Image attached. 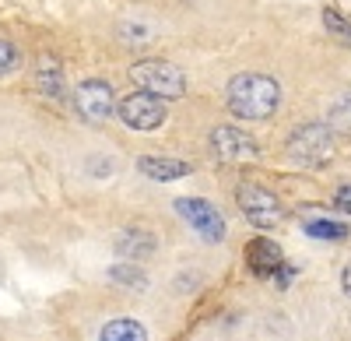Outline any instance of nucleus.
Segmentation results:
<instances>
[{"instance_id": "nucleus-19", "label": "nucleus", "mask_w": 351, "mask_h": 341, "mask_svg": "<svg viewBox=\"0 0 351 341\" xmlns=\"http://www.w3.org/2000/svg\"><path fill=\"white\" fill-rule=\"evenodd\" d=\"M334 204H337L341 211H348V215H351V183H344V187L337 190V197H334Z\"/></svg>"}, {"instance_id": "nucleus-12", "label": "nucleus", "mask_w": 351, "mask_h": 341, "mask_svg": "<svg viewBox=\"0 0 351 341\" xmlns=\"http://www.w3.org/2000/svg\"><path fill=\"white\" fill-rule=\"evenodd\" d=\"M99 341H148V331L130 317H120V320H109L99 331Z\"/></svg>"}, {"instance_id": "nucleus-3", "label": "nucleus", "mask_w": 351, "mask_h": 341, "mask_svg": "<svg viewBox=\"0 0 351 341\" xmlns=\"http://www.w3.org/2000/svg\"><path fill=\"white\" fill-rule=\"evenodd\" d=\"M288 155L302 165H324L334 155V134L327 124H299L288 137Z\"/></svg>"}, {"instance_id": "nucleus-7", "label": "nucleus", "mask_w": 351, "mask_h": 341, "mask_svg": "<svg viewBox=\"0 0 351 341\" xmlns=\"http://www.w3.org/2000/svg\"><path fill=\"white\" fill-rule=\"evenodd\" d=\"M74 106H77V113L88 124H102V120H109V113L116 109L112 89L106 81H84V84H77V92H74Z\"/></svg>"}, {"instance_id": "nucleus-16", "label": "nucleus", "mask_w": 351, "mask_h": 341, "mask_svg": "<svg viewBox=\"0 0 351 341\" xmlns=\"http://www.w3.org/2000/svg\"><path fill=\"white\" fill-rule=\"evenodd\" d=\"M324 25L330 28L334 36H341L344 43H351V21H348V18H341V11H337V8H327V11H324Z\"/></svg>"}, {"instance_id": "nucleus-11", "label": "nucleus", "mask_w": 351, "mask_h": 341, "mask_svg": "<svg viewBox=\"0 0 351 341\" xmlns=\"http://www.w3.org/2000/svg\"><path fill=\"white\" fill-rule=\"evenodd\" d=\"M116 250L120 257H130V261H144L155 253V236L144 233V229H127L120 239H116Z\"/></svg>"}, {"instance_id": "nucleus-13", "label": "nucleus", "mask_w": 351, "mask_h": 341, "mask_svg": "<svg viewBox=\"0 0 351 341\" xmlns=\"http://www.w3.org/2000/svg\"><path fill=\"white\" fill-rule=\"evenodd\" d=\"M36 84H39L43 95H53V99L64 95V74H60V67H56V60H43V64H39Z\"/></svg>"}, {"instance_id": "nucleus-10", "label": "nucleus", "mask_w": 351, "mask_h": 341, "mask_svg": "<svg viewBox=\"0 0 351 341\" xmlns=\"http://www.w3.org/2000/svg\"><path fill=\"white\" fill-rule=\"evenodd\" d=\"M137 169H141L144 176L162 180V183L190 176V165H186V162H180V158H155V155H144V158H137Z\"/></svg>"}, {"instance_id": "nucleus-14", "label": "nucleus", "mask_w": 351, "mask_h": 341, "mask_svg": "<svg viewBox=\"0 0 351 341\" xmlns=\"http://www.w3.org/2000/svg\"><path fill=\"white\" fill-rule=\"evenodd\" d=\"M330 127L351 137V92H341L330 102Z\"/></svg>"}, {"instance_id": "nucleus-6", "label": "nucleus", "mask_w": 351, "mask_h": 341, "mask_svg": "<svg viewBox=\"0 0 351 341\" xmlns=\"http://www.w3.org/2000/svg\"><path fill=\"white\" fill-rule=\"evenodd\" d=\"M176 211L200 233V239H208V243L225 239V218L211 201H204V197H180V201H176Z\"/></svg>"}, {"instance_id": "nucleus-9", "label": "nucleus", "mask_w": 351, "mask_h": 341, "mask_svg": "<svg viewBox=\"0 0 351 341\" xmlns=\"http://www.w3.org/2000/svg\"><path fill=\"white\" fill-rule=\"evenodd\" d=\"M281 246L274 243V239H253L250 246H246V268L256 274V278H274L278 271H281Z\"/></svg>"}, {"instance_id": "nucleus-15", "label": "nucleus", "mask_w": 351, "mask_h": 341, "mask_svg": "<svg viewBox=\"0 0 351 341\" xmlns=\"http://www.w3.org/2000/svg\"><path fill=\"white\" fill-rule=\"evenodd\" d=\"M306 233L313 239H348V225L344 222H330V218H316L306 225Z\"/></svg>"}, {"instance_id": "nucleus-8", "label": "nucleus", "mask_w": 351, "mask_h": 341, "mask_svg": "<svg viewBox=\"0 0 351 341\" xmlns=\"http://www.w3.org/2000/svg\"><path fill=\"white\" fill-rule=\"evenodd\" d=\"M211 152L225 162H236V158H250L256 155V141L236 127H215L211 130Z\"/></svg>"}, {"instance_id": "nucleus-20", "label": "nucleus", "mask_w": 351, "mask_h": 341, "mask_svg": "<svg viewBox=\"0 0 351 341\" xmlns=\"http://www.w3.org/2000/svg\"><path fill=\"white\" fill-rule=\"evenodd\" d=\"M341 285H344V292L351 296V264L344 268V274H341Z\"/></svg>"}, {"instance_id": "nucleus-5", "label": "nucleus", "mask_w": 351, "mask_h": 341, "mask_svg": "<svg viewBox=\"0 0 351 341\" xmlns=\"http://www.w3.org/2000/svg\"><path fill=\"white\" fill-rule=\"evenodd\" d=\"M116 113H120V120L130 130H155V127L165 124V102L152 92H130L120 106H116Z\"/></svg>"}, {"instance_id": "nucleus-4", "label": "nucleus", "mask_w": 351, "mask_h": 341, "mask_svg": "<svg viewBox=\"0 0 351 341\" xmlns=\"http://www.w3.org/2000/svg\"><path fill=\"white\" fill-rule=\"evenodd\" d=\"M236 201H239V211L246 215V222H253L256 229H274V225H281V218H285L281 201L271 190H263L256 183H243L236 190Z\"/></svg>"}, {"instance_id": "nucleus-1", "label": "nucleus", "mask_w": 351, "mask_h": 341, "mask_svg": "<svg viewBox=\"0 0 351 341\" xmlns=\"http://www.w3.org/2000/svg\"><path fill=\"white\" fill-rule=\"evenodd\" d=\"M281 106V84L267 74H236L228 81V109L243 120H267Z\"/></svg>"}, {"instance_id": "nucleus-17", "label": "nucleus", "mask_w": 351, "mask_h": 341, "mask_svg": "<svg viewBox=\"0 0 351 341\" xmlns=\"http://www.w3.org/2000/svg\"><path fill=\"white\" fill-rule=\"evenodd\" d=\"M109 274H112V281H123V285H134V289L148 285V281H144V274H141L137 268H130V264H116Z\"/></svg>"}, {"instance_id": "nucleus-18", "label": "nucleus", "mask_w": 351, "mask_h": 341, "mask_svg": "<svg viewBox=\"0 0 351 341\" xmlns=\"http://www.w3.org/2000/svg\"><path fill=\"white\" fill-rule=\"evenodd\" d=\"M18 64H21V53H18L8 39H0V78L11 74V71H18Z\"/></svg>"}, {"instance_id": "nucleus-2", "label": "nucleus", "mask_w": 351, "mask_h": 341, "mask_svg": "<svg viewBox=\"0 0 351 341\" xmlns=\"http://www.w3.org/2000/svg\"><path fill=\"white\" fill-rule=\"evenodd\" d=\"M130 81L158 99H180L186 92V74L169 60H137L130 67Z\"/></svg>"}]
</instances>
